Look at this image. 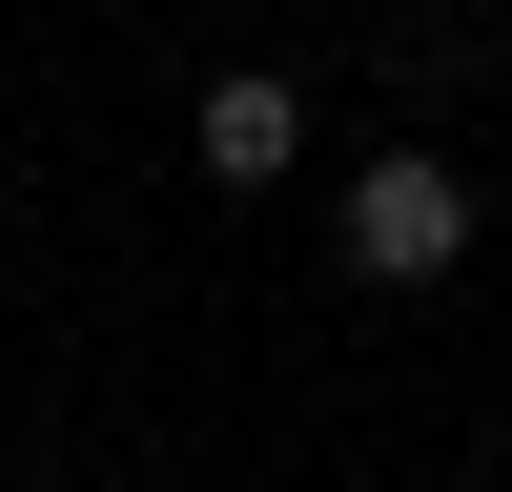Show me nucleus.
Masks as SVG:
<instances>
[{"instance_id": "f257e3e1", "label": "nucleus", "mask_w": 512, "mask_h": 492, "mask_svg": "<svg viewBox=\"0 0 512 492\" xmlns=\"http://www.w3.org/2000/svg\"><path fill=\"white\" fill-rule=\"evenodd\" d=\"M328 246H349L369 287H451V267H472V185H451L431 144H390V164H349V226H328Z\"/></svg>"}, {"instance_id": "f03ea898", "label": "nucleus", "mask_w": 512, "mask_h": 492, "mask_svg": "<svg viewBox=\"0 0 512 492\" xmlns=\"http://www.w3.org/2000/svg\"><path fill=\"white\" fill-rule=\"evenodd\" d=\"M185 144H205V185H287V164H308V103H287L267 62H226V82L185 103Z\"/></svg>"}]
</instances>
